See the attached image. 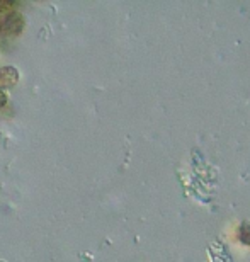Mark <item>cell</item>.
I'll use <instances>...</instances> for the list:
<instances>
[{
    "label": "cell",
    "mask_w": 250,
    "mask_h": 262,
    "mask_svg": "<svg viewBox=\"0 0 250 262\" xmlns=\"http://www.w3.org/2000/svg\"><path fill=\"white\" fill-rule=\"evenodd\" d=\"M26 19L17 10H9L0 20V31L7 36H19L24 31Z\"/></svg>",
    "instance_id": "cell-1"
},
{
    "label": "cell",
    "mask_w": 250,
    "mask_h": 262,
    "mask_svg": "<svg viewBox=\"0 0 250 262\" xmlns=\"http://www.w3.org/2000/svg\"><path fill=\"white\" fill-rule=\"evenodd\" d=\"M19 82V70L12 65L2 67L0 68V91H5V89H12L17 85Z\"/></svg>",
    "instance_id": "cell-2"
},
{
    "label": "cell",
    "mask_w": 250,
    "mask_h": 262,
    "mask_svg": "<svg viewBox=\"0 0 250 262\" xmlns=\"http://www.w3.org/2000/svg\"><path fill=\"white\" fill-rule=\"evenodd\" d=\"M7 102H9V97H7V94L0 91V109L7 106Z\"/></svg>",
    "instance_id": "cell-3"
},
{
    "label": "cell",
    "mask_w": 250,
    "mask_h": 262,
    "mask_svg": "<svg viewBox=\"0 0 250 262\" xmlns=\"http://www.w3.org/2000/svg\"><path fill=\"white\" fill-rule=\"evenodd\" d=\"M14 2H0V10H9L14 7Z\"/></svg>",
    "instance_id": "cell-4"
}]
</instances>
